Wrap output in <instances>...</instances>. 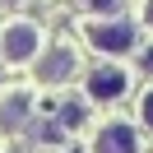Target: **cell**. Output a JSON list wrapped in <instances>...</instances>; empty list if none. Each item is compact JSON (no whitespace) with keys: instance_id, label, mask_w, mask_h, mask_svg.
Wrapping results in <instances>:
<instances>
[{"instance_id":"6","label":"cell","mask_w":153,"mask_h":153,"mask_svg":"<svg viewBox=\"0 0 153 153\" xmlns=\"http://www.w3.org/2000/svg\"><path fill=\"white\" fill-rule=\"evenodd\" d=\"M28 116H33V97L28 93H0V134L23 130Z\"/></svg>"},{"instance_id":"2","label":"cell","mask_w":153,"mask_h":153,"mask_svg":"<svg viewBox=\"0 0 153 153\" xmlns=\"http://www.w3.org/2000/svg\"><path fill=\"white\" fill-rule=\"evenodd\" d=\"M42 51V28L33 19H14L0 28V60H10V65H28L33 56Z\"/></svg>"},{"instance_id":"10","label":"cell","mask_w":153,"mask_h":153,"mask_svg":"<svg viewBox=\"0 0 153 153\" xmlns=\"http://www.w3.org/2000/svg\"><path fill=\"white\" fill-rule=\"evenodd\" d=\"M139 65H144V74H153V47H144V51H139Z\"/></svg>"},{"instance_id":"5","label":"cell","mask_w":153,"mask_h":153,"mask_svg":"<svg viewBox=\"0 0 153 153\" xmlns=\"http://www.w3.org/2000/svg\"><path fill=\"white\" fill-rule=\"evenodd\" d=\"M93 153H139V130L125 121H107L93 139Z\"/></svg>"},{"instance_id":"3","label":"cell","mask_w":153,"mask_h":153,"mask_svg":"<svg viewBox=\"0 0 153 153\" xmlns=\"http://www.w3.org/2000/svg\"><path fill=\"white\" fill-rule=\"evenodd\" d=\"M125 88H130V74H125L121 65H93L84 79V97L88 102H116V97H125Z\"/></svg>"},{"instance_id":"7","label":"cell","mask_w":153,"mask_h":153,"mask_svg":"<svg viewBox=\"0 0 153 153\" xmlns=\"http://www.w3.org/2000/svg\"><path fill=\"white\" fill-rule=\"evenodd\" d=\"M84 121H88V97H70V102L60 107V125L74 130V125H84Z\"/></svg>"},{"instance_id":"9","label":"cell","mask_w":153,"mask_h":153,"mask_svg":"<svg viewBox=\"0 0 153 153\" xmlns=\"http://www.w3.org/2000/svg\"><path fill=\"white\" fill-rule=\"evenodd\" d=\"M139 125H144V130L153 134V88H149V93L139 97Z\"/></svg>"},{"instance_id":"4","label":"cell","mask_w":153,"mask_h":153,"mask_svg":"<svg viewBox=\"0 0 153 153\" xmlns=\"http://www.w3.org/2000/svg\"><path fill=\"white\" fill-rule=\"evenodd\" d=\"M79 74V51L74 47H51L47 51V60H37V79L42 84H65V79H74Z\"/></svg>"},{"instance_id":"1","label":"cell","mask_w":153,"mask_h":153,"mask_svg":"<svg viewBox=\"0 0 153 153\" xmlns=\"http://www.w3.org/2000/svg\"><path fill=\"white\" fill-rule=\"evenodd\" d=\"M84 37H88V47L102 51V56H130V51L139 47V33H134V23L125 19V14L88 19V23H84Z\"/></svg>"},{"instance_id":"8","label":"cell","mask_w":153,"mask_h":153,"mask_svg":"<svg viewBox=\"0 0 153 153\" xmlns=\"http://www.w3.org/2000/svg\"><path fill=\"white\" fill-rule=\"evenodd\" d=\"M84 5H88V14H93V19H111V14L125 10V0H84Z\"/></svg>"},{"instance_id":"11","label":"cell","mask_w":153,"mask_h":153,"mask_svg":"<svg viewBox=\"0 0 153 153\" xmlns=\"http://www.w3.org/2000/svg\"><path fill=\"white\" fill-rule=\"evenodd\" d=\"M144 19H149V28H153V0H149V10H144Z\"/></svg>"}]
</instances>
